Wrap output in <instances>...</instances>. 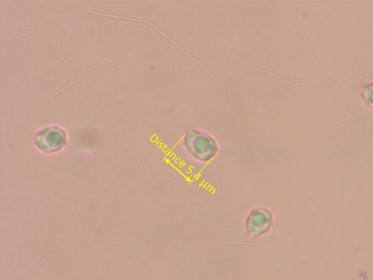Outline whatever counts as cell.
<instances>
[{
    "mask_svg": "<svg viewBox=\"0 0 373 280\" xmlns=\"http://www.w3.org/2000/svg\"><path fill=\"white\" fill-rule=\"evenodd\" d=\"M360 96L365 105L373 110V82L364 85L361 89Z\"/></svg>",
    "mask_w": 373,
    "mask_h": 280,
    "instance_id": "obj_3",
    "label": "cell"
},
{
    "mask_svg": "<svg viewBox=\"0 0 373 280\" xmlns=\"http://www.w3.org/2000/svg\"><path fill=\"white\" fill-rule=\"evenodd\" d=\"M185 145L196 159L207 162L215 157L218 145L211 135L200 131H191L186 135Z\"/></svg>",
    "mask_w": 373,
    "mask_h": 280,
    "instance_id": "obj_1",
    "label": "cell"
},
{
    "mask_svg": "<svg viewBox=\"0 0 373 280\" xmlns=\"http://www.w3.org/2000/svg\"><path fill=\"white\" fill-rule=\"evenodd\" d=\"M38 148L46 152H54L64 148L66 144V135L58 127H49L37 135Z\"/></svg>",
    "mask_w": 373,
    "mask_h": 280,
    "instance_id": "obj_2",
    "label": "cell"
}]
</instances>
